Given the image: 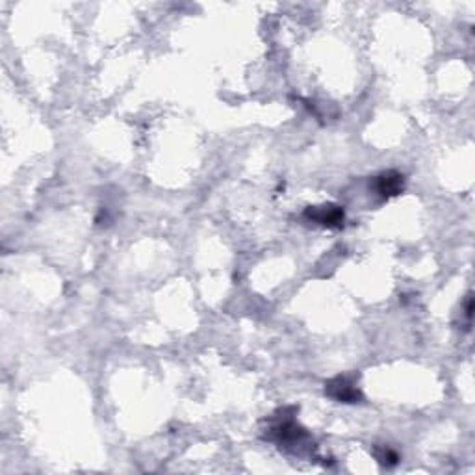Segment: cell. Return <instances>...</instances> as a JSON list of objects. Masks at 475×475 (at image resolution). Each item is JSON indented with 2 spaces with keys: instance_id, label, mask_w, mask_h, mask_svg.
<instances>
[{
  "instance_id": "6da1fadb",
  "label": "cell",
  "mask_w": 475,
  "mask_h": 475,
  "mask_svg": "<svg viewBox=\"0 0 475 475\" xmlns=\"http://www.w3.org/2000/svg\"><path fill=\"white\" fill-rule=\"evenodd\" d=\"M305 218L318 225L329 228H340L344 225V210L336 204H325V206H314L305 212Z\"/></svg>"
},
{
  "instance_id": "7a4b0ae2",
  "label": "cell",
  "mask_w": 475,
  "mask_h": 475,
  "mask_svg": "<svg viewBox=\"0 0 475 475\" xmlns=\"http://www.w3.org/2000/svg\"><path fill=\"white\" fill-rule=\"evenodd\" d=\"M325 393L340 403H359L362 399L357 386L345 377H336L329 381L325 384Z\"/></svg>"
},
{
  "instance_id": "3957f363",
  "label": "cell",
  "mask_w": 475,
  "mask_h": 475,
  "mask_svg": "<svg viewBox=\"0 0 475 475\" xmlns=\"http://www.w3.org/2000/svg\"><path fill=\"white\" fill-rule=\"evenodd\" d=\"M377 191L381 197H393L403 191V175L396 173V171H388L377 177Z\"/></svg>"
},
{
  "instance_id": "277c9868",
  "label": "cell",
  "mask_w": 475,
  "mask_h": 475,
  "mask_svg": "<svg viewBox=\"0 0 475 475\" xmlns=\"http://www.w3.org/2000/svg\"><path fill=\"white\" fill-rule=\"evenodd\" d=\"M375 457H377V461L384 466H393V464H398V461H399L398 453L390 449V447L375 449Z\"/></svg>"
}]
</instances>
